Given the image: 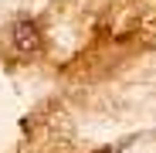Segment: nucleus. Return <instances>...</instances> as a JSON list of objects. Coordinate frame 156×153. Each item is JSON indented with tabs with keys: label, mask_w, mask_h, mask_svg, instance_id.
<instances>
[{
	"label": "nucleus",
	"mask_w": 156,
	"mask_h": 153,
	"mask_svg": "<svg viewBox=\"0 0 156 153\" xmlns=\"http://www.w3.org/2000/svg\"><path fill=\"white\" fill-rule=\"evenodd\" d=\"M10 44L20 51V55H37V51L44 48V34L37 27L34 17H17L10 24Z\"/></svg>",
	"instance_id": "f257e3e1"
}]
</instances>
